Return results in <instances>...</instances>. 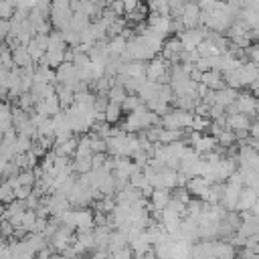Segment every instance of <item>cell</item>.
I'll return each instance as SVG.
<instances>
[{
    "mask_svg": "<svg viewBox=\"0 0 259 259\" xmlns=\"http://www.w3.org/2000/svg\"><path fill=\"white\" fill-rule=\"evenodd\" d=\"M14 12V2H0V21H10Z\"/></svg>",
    "mask_w": 259,
    "mask_h": 259,
    "instance_id": "603a6c76",
    "label": "cell"
},
{
    "mask_svg": "<svg viewBox=\"0 0 259 259\" xmlns=\"http://www.w3.org/2000/svg\"><path fill=\"white\" fill-rule=\"evenodd\" d=\"M34 103H37V99H34V95L29 91V93H21L19 95V99H16V108H21L25 114H29V112H32Z\"/></svg>",
    "mask_w": 259,
    "mask_h": 259,
    "instance_id": "d6986e66",
    "label": "cell"
},
{
    "mask_svg": "<svg viewBox=\"0 0 259 259\" xmlns=\"http://www.w3.org/2000/svg\"><path fill=\"white\" fill-rule=\"evenodd\" d=\"M128 247V239L124 233H119V231H112L110 235V245H108V253H115L119 249H124Z\"/></svg>",
    "mask_w": 259,
    "mask_h": 259,
    "instance_id": "2e32d148",
    "label": "cell"
},
{
    "mask_svg": "<svg viewBox=\"0 0 259 259\" xmlns=\"http://www.w3.org/2000/svg\"><path fill=\"white\" fill-rule=\"evenodd\" d=\"M199 16H201V10H199V4L195 2H186L184 4V10H182V16L180 21L184 25V29H197L199 27Z\"/></svg>",
    "mask_w": 259,
    "mask_h": 259,
    "instance_id": "7a4b0ae2",
    "label": "cell"
},
{
    "mask_svg": "<svg viewBox=\"0 0 259 259\" xmlns=\"http://www.w3.org/2000/svg\"><path fill=\"white\" fill-rule=\"evenodd\" d=\"M144 103L138 99V95H128L124 101H122V112H126V114H132V112H136L138 108H142Z\"/></svg>",
    "mask_w": 259,
    "mask_h": 259,
    "instance_id": "ffe728a7",
    "label": "cell"
},
{
    "mask_svg": "<svg viewBox=\"0 0 259 259\" xmlns=\"http://www.w3.org/2000/svg\"><path fill=\"white\" fill-rule=\"evenodd\" d=\"M237 75H239V81H241V87H247V85L255 79H259V71H257V65L255 63H245L243 67L237 69Z\"/></svg>",
    "mask_w": 259,
    "mask_h": 259,
    "instance_id": "8992f818",
    "label": "cell"
},
{
    "mask_svg": "<svg viewBox=\"0 0 259 259\" xmlns=\"http://www.w3.org/2000/svg\"><path fill=\"white\" fill-rule=\"evenodd\" d=\"M10 32V23L8 21H0V43H4V39Z\"/></svg>",
    "mask_w": 259,
    "mask_h": 259,
    "instance_id": "f1b7e54d",
    "label": "cell"
},
{
    "mask_svg": "<svg viewBox=\"0 0 259 259\" xmlns=\"http://www.w3.org/2000/svg\"><path fill=\"white\" fill-rule=\"evenodd\" d=\"M16 182H19V186H34V182H37V178H34L32 170H21L19 174H16Z\"/></svg>",
    "mask_w": 259,
    "mask_h": 259,
    "instance_id": "44dd1931",
    "label": "cell"
},
{
    "mask_svg": "<svg viewBox=\"0 0 259 259\" xmlns=\"http://www.w3.org/2000/svg\"><path fill=\"white\" fill-rule=\"evenodd\" d=\"M49 259H67V257H63L61 253H53V255H51Z\"/></svg>",
    "mask_w": 259,
    "mask_h": 259,
    "instance_id": "d6a6232c",
    "label": "cell"
},
{
    "mask_svg": "<svg viewBox=\"0 0 259 259\" xmlns=\"http://www.w3.org/2000/svg\"><path fill=\"white\" fill-rule=\"evenodd\" d=\"M108 154H91V170H97L103 166V162H106Z\"/></svg>",
    "mask_w": 259,
    "mask_h": 259,
    "instance_id": "484cf974",
    "label": "cell"
},
{
    "mask_svg": "<svg viewBox=\"0 0 259 259\" xmlns=\"http://www.w3.org/2000/svg\"><path fill=\"white\" fill-rule=\"evenodd\" d=\"M122 106H117V103H108L106 112H103V117H106V124L108 126H115L119 119H122Z\"/></svg>",
    "mask_w": 259,
    "mask_h": 259,
    "instance_id": "5bb4252c",
    "label": "cell"
},
{
    "mask_svg": "<svg viewBox=\"0 0 259 259\" xmlns=\"http://www.w3.org/2000/svg\"><path fill=\"white\" fill-rule=\"evenodd\" d=\"M45 227H47V219H37L32 225V233H43Z\"/></svg>",
    "mask_w": 259,
    "mask_h": 259,
    "instance_id": "4dcf8cb0",
    "label": "cell"
},
{
    "mask_svg": "<svg viewBox=\"0 0 259 259\" xmlns=\"http://www.w3.org/2000/svg\"><path fill=\"white\" fill-rule=\"evenodd\" d=\"M168 202H170V191H166V188H156L150 197V204L156 211H164Z\"/></svg>",
    "mask_w": 259,
    "mask_h": 259,
    "instance_id": "30bf717a",
    "label": "cell"
},
{
    "mask_svg": "<svg viewBox=\"0 0 259 259\" xmlns=\"http://www.w3.org/2000/svg\"><path fill=\"white\" fill-rule=\"evenodd\" d=\"M51 30H53V27L49 21H41L39 25H34V34H49Z\"/></svg>",
    "mask_w": 259,
    "mask_h": 259,
    "instance_id": "4316f807",
    "label": "cell"
},
{
    "mask_svg": "<svg viewBox=\"0 0 259 259\" xmlns=\"http://www.w3.org/2000/svg\"><path fill=\"white\" fill-rule=\"evenodd\" d=\"M126 75L132 77V79H146V63L128 61L126 63Z\"/></svg>",
    "mask_w": 259,
    "mask_h": 259,
    "instance_id": "4fadbf2b",
    "label": "cell"
},
{
    "mask_svg": "<svg viewBox=\"0 0 259 259\" xmlns=\"http://www.w3.org/2000/svg\"><path fill=\"white\" fill-rule=\"evenodd\" d=\"M10 55H12V63H14L16 69H25V67H32L34 65L30 55H29V51H27V47H21V45L14 47L10 51Z\"/></svg>",
    "mask_w": 259,
    "mask_h": 259,
    "instance_id": "ba28073f",
    "label": "cell"
},
{
    "mask_svg": "<svg viewBox=\"0 0 259 259\" xmlns=\"http://www.w3.org/2000/svg\"><path fill=\"white\" fill-rule=\"evenodd\" d=\"M0 142H2V130H0Z\"/></svg>",
    "mask_w": 259,
    "mask_h": 259,
    "instance_id": "836d02e7",
    "label": "cell"
},
{
    "mask_svg": "<svg viewBox=\"0 0 259 259\" xmlns=\"http://www.w3.org/2000/svg\"><path fill=\"white\" fill-rule=\"evenodd\" d=\"M251 124V119L243 114H237V115H229L227 117V128L231 132H237V130H247Z\"/></svg>",
    "mask_w": 259,
    "mask_h": 259,
    "instance_id": "9a60e30c",
    "label": "cell"
},
{
    "mask_svg": "<svg viewBox=\"0 0 259 259\" xmlns=\"http://www.w3.org/2000/svg\"><path fill=\"white\" fill-rule=\"evenodd\" d=\"M30 191H32L30 186H16L12 191L14 193V201H27L30 197Z\"/></svg>",
    "mask_w": 259,
    "mask_h": 259,
    "instance_id": "cb8c5ba5",
    "label": "cell"
},
{
    "mask_svg": "<svg viewBox=\"0 0 259 259\" xmlns=\"http://www.w3.org/2000/svg\"><path fill=\"white\" fill-rule=\"evenodd\" d=\"M138 4H140V2H136V0H128V2H124V14H128V12L136 10V8H138Z\"/></svg>",
    "mask_w": 259,
    "mask_h": 259,
    "instance_id": "1f68e13d",
    "label": "cell"
},
{
    "mask_svg": "<svg viewBox=\"0 0 259 259\" xmlns=\"http://www.w3.org/2000/svg\"><path fill=\"white\" fill-rule=\"evenodd\" d=\"M55 95H57V99H59L61 112H65V110H69V108L73 106L75 93L71 91V87H67V85H61V83H55Z\"/></svg>",
    "mask_w": 259,
    "mask_h": 259,
    "instance_id": "52a82bcc",
    "label": "cell"
},
{
    "mask_svg": "<svg viewBox=\"0 0 259 259\" xmlns=\"http://www.w3.org/2000/svg\"><path fill=\"white\" fill-rule=\"evenodd\" d=\"M126 43L128 41H124L122 37H114V39H110L108 41V53H110V57H119L126 51Z\"/></svg>",
    "mask_w": 259,
    "mask_h": 259,
    "instance_id": "e0dca14e",
    "label": "cell"
},
{
    "mask_svg": "<svg viewBox=\"0 0 259 259\" xmlns=\"http://www.w3.org/2000/svg\"><path fill=\"white\" fill-rule=\"evenodd\" d=\"M237 249L229 243V241H213V257L215 259H235Z\"/></svg>",
    "mask_w": 259,
    "mask_h": 259,
    "instance_id": "5b68a950",
    "label": "cell"
},
{
    "mask_svg": "<svg viewBox=\"0 0 259 259\" xmlns=\"http://www.w3.org/2000/svg\"><path fill=\"white\" fill-rule=\"evenodd\" d=\"M209 110H211L209 106H204V103H199V106L193 110V112H195L193 115H199V117H209Z\"/></svg>",
    "mask_w": 259,
    "mask_h": 259,
    "instance_id": "f546056e",
    "label": "cell"
},
{
    "mask_svg": "<svg viewBox=\"0 0 259 259\" xmlns=\"http://www.w3.org/2000/svg\"><path fill=\"white\" fill-rule=\"evenodd\" d=\"M114 259H132L134 257V253H132V249L130 247H124V249H119V251H115V253H110Z\"/></svg>",
    "mask_w": 259,
    "mask_h": 259,
    "instance_id": "83f0119b",
    "label": "cell"
},
{
    "mask_svg": "<svg viewBox=\"0 0 259 259\" xmlns=\"http://www.w3.org/2000/svg\"><path fill=\"white\" fill-rule=\"evenodd\" d=\"M235 106L239 110V114L247 115L251 122H257V97L247 93L245 89L237 93V99H235Z\"/></svg>",
    "mask_w": 259,
    "mask_h": 259,
    "instance_id": "6da1fadb",
    "label": "cell"
},
{
    "mask_svg": "<svg viewBox=\"0 0 259 259\" xmlns=\"http://www.w3.org/2000/svg\"><path fill=\"white\" fill-rule=\"evenodd\" d=\"M237 93L239 91L229 89V87L221 89V91H215V103H217V106H221V108H227V106H231V103H235Z\"/></svg>",
    "mask_w": 259,
    "mask_h": 259,
    "instance_id": "8fae6325",
    "label": "cell"
},
{
    "mask_svg": "<svg viewBox=\"0 0 259 259\" xmlns=\"http://www.w3.org/2000/svg\"><path fill=\"white\" fill-rule=\"evenodd\" d=\"M186 191H188V195L191 197H197V199H201L206 191H209V184H206V180L202 178V176H195V178H191L186 182Z\"/></svg>",
    "mask_w": 259,
    "mask_h": 259,
    "instance_id": "9c48e42d",
    "label": "cell"
},
{
    "mask_svg": "<svg viewBox=\"0 0 259 259\" xmlns=\"http://www.w3.org/2000/svg\"><path fill=\"white\" fill-rule=\"evenodd\" d=\"M32 43L37 45L43 53H47V49H49V34H34L32 37Z\"/></svg>",
    "mask_w": 259,
    "mask_h": 259,
    "instance_id": "d4e9b609",
    "label": "cell"
},
{
    "mask_svg": "<svg viewBox=\"0 0 259 259\" xmlns=\"http://www.w3.org/2000/svg\"><path fill=\"white\" fill-rule=\"evenodd\" d=\"M201 83H202V85H206V87L213 89V91H221V89H225V81H223V73H221V71H217V69H211V71L202 73Z\"/></svg>",
    "mask_w": 259,
    "mask_h": 259,
    "instance_id": "277c9868",
    "label": "cell"
},
{
    "mask_svg": "<svg viewBox=\"0 0 259 259\" xmlns=\"http://www.w3.org/2000/svg\"><path fill=\"white\" fill-rule=\"evenodd\" d=\"M170 199H172V201H176V202H182V204H186V202L191 201L193 197L188 195V191H186V188H172V191H170Z\"/></svg>",
    "mask_w": 259,
    "mask_h": 259,
    "instance_id": "7402d4cb",
    "label": "cell"
},
{
    "mask_svg": "<svg viewBox=\"0 0 259 259\" xmlns=\"http://www.w3.org/2000/svg\"><path fill=\"white\" fill-rule=\"evenodd\" d=\"M253 202H257V191L243 186V188H241V193H239L237 204H235V213H245V211H249Z\"/></svg>",
    "mask_w": 259,
    "mask_h": 259,
    "instance_id": "3957f363",
    "label": "cell"
},
{
    "mask_svg": "<svg viewBox=\"0 0 259 259\" xmlns=\"http://www.w3.org/2000/svg\"><path fill=\"white\" fill-rule=\"evenodd\" d=\"M106 97H108V101H110V103H117V106H122V101L128 97V93L124 91L122 85H112Z\"/></svg>",
    "mask_w": 259,
    "mask_h": 259,
    "instance_id": "ac0fdd59",
    "label": "cell"
},
{
    "mask_svg": "<svg viewBox=\"0 0 259 259\" xmlns=\"http://www.w3.org/2000/svg\"><path fill=\"white\" fill-rule=\"evenodd\" d=\"M217 148V140H215V138L213 136H201L199 138V140L193 144V150L197 152V154H204V152H213Z\"/></svg>",
    "mask_w": 259,
    "mask_h": 259,
    "instance_id": "7c38bea8",
    "label": "cell"
}]
</instances>
